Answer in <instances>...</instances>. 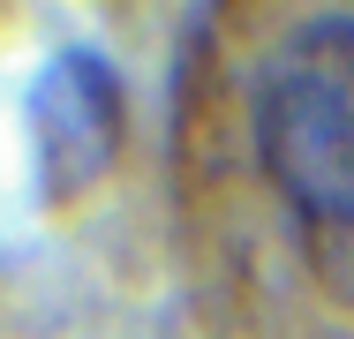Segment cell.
<instances>
[{
  "label": "cell",
  "instance_id": "obj_2",
  "mask_svg": "<svg viewBox=\"0 0 354 339\" xmlns=\"http://www.w3.org/2000/svg\"><path fill=\"white\" fill-rule=\"evenodd\" d=\"M23 121H30L38 196L46 203H83L106 181V166L121 158V136H129V98H121L113 61L98 46L46 53V68L30 75Z\"/></svg>",
  "mask_w": 354,
  "mask_h": 339
},
{
  "label": "cell",
  "instance_id": "obj_1",
  "mask_svg": "<svg viewBox=\"0 0 354 339\" xmlns=\"http://www.w3.org/2000/svg\"><path fill=\"white\" fill-rule=\"evenodd\" d=\"M249 143L317 249L354 241V15H317L272 46L249 98Z\"/></svg>",
  "mask_w": 354,
  "mask_h": 339
}]
</instances>
